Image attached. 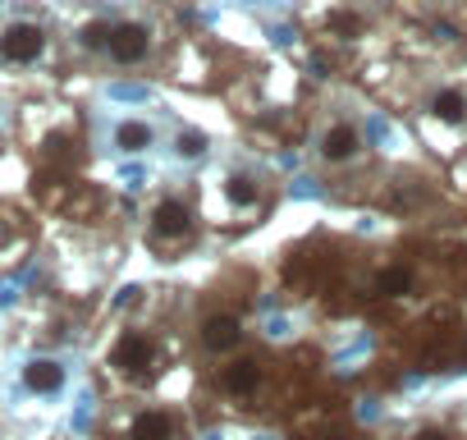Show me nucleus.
<instances>
[{
	"instance_id": "1",
	"label": "nucleus",
	"mask_w": 467,
	"mask_h": 440,
	"mask_svg": "<svg viewBox=\"0 0 467 440\" xmlns=\"http://www.w3.org/2000/svg\"><path fill=\"white\" fill-rule=\"evenodd\" d=\"M110 367L124 381H147L151 367H156V340H151V330H124L115 340V349H110Z\"/></svg>"
},
{
	"instance_id": "9",
	"label": "nucleus",
	"mask_w": 467,
	"mask_h": 440,
	"mask_svg": "<svg viewBox=\"0 0 467 440\" xmlns=\"http://www.w3.org/2000/svg\"><path fill=\"white\" fill-rule=\"evenodd\" d=\"M174 435H179V422H174V413H165V408H147V413H138L133 426H129V440H174Z\"/></svg>"
},
{
	"instance_id": "8",
	"label": "nucleus",
	"mask_w": 467,
	"mask_h": 440,
	"mask_svg": "<svg viewBox=\"0 0 467 440\" xmlns=\"http://www.w3.org/2000/svg\"><path fill=\"white\" fill-rule=\"evenodd\" d=\"M426 115L440 120V124H449V129L467 124V92L462 88H435L426 97Z\"/></svg>"
},
{
	"instance_id": "3",
	"label": "nucleus",
	"mask_w": 467,
	"mask_h": 440,
	"mask_svg": "<svg viewBox=\"0 0 467 440\" xmlns=\"http://www.w3.org/2000/svg\"><path fill=\"white\" fill-rule=\"evenodd\" d=\"M47 56V28L42 24H10L0 33V60L15 65V69H28Z\"/></svg>"
},
{
	"instance_id": "13",
	"label": "nucleus",
	"mask_w": 467,
	"mask_h": 440,
	"mask_svg": "<svg viewBox=\"0 0 467 440\" xmlns=\"http://www.w3.org/2000/svg\"><path fill=\"white\" fill-rule=\"evenodd\" d=\"M115 147H119V152H147V147H151V129L138 124V120H124V124L115 129Z\"/></svg>"
},
{
	"instance_id": "18",
	"label": "nucleus",
	"mask_w": 467,
	"mask_h": 440,
	"mask_svg": "<svg viewBox=\"0 0 467 440\" xmlns=\"http://www.w3.org/2000/svg\"><path fill=\"white\" fill-rule=\"evenodd\" d=\"M412 440H453V431H444V426H421V431H412Z\"/></svg>"
},
{
	"instance_id": "2",
	"label": "nucleus",
	"mask_w": 467,
	"mask_h": 440,
	"mask_svg": "<svg viewBox=\"0 0 467 440\" xmlns=\"http://www.w3.org/2000/svg\"><path fill=\"white\" fill-rule=\"evenodd\" d=\"M147 230L161 248H174V244H188L192 230H197V220H192V206L179 202V197H161L147 215Z\"/></svg>"
},
{
	"instance_id": "17",
	"label": "nucleus",
	"mask_w": 467,
	"mask_h": 440,
	"mask_svg": "<svg viewBox=\"0 0 467 440\" xmlns=\"http://www.w3.org/2000/svg\"><path fill=\"white\" fill-rule=\"evenodd\" d=\"M307 440H358V435H353V431H348L344 422H326V426H317V431H312Z\"/></svg>"
},
{
	"instance_id": "14",
	"label": "nucleus",
	"mask_w": 467,
	"mask_h": 440,
	"mask_svg": "<svg viewBox=\"0 0 467 440\" xmlns=\"http://www.w3.org/2000/svg\"><path fill=\"white\" fill-rule=\"evenodd\" d=\"M78 42H83V51H106V42H110V24H106V19H92V24L78 33Z\"/></svg>"
},
{
	"instance_id": "5",
	"label": "nucleus",
	"mask_w": 467,
	"mask_h": 440,
	"mask_svg": "<svg viewBox=\"0 0 467 440\" xmlns=\"http://www.w3.org/2000/svg\"><path fill=\"white\" fill-rule=\"evenodd\" d=\"M197 340L206 353H234L244 344V321L234 312H206L202 326H197Z\"/></svg>"
},
{
	"instance_id": "11",
	"label": "nucleus",
	"mask_w": 467,
	"mask_h": 440,
	"mask_svg": "<svg viewBox=\"0 0 467 440\" xmlns=\"http://www.w3.org/2000/svg\"><path fill=\"white\" fill-rule=\"evenodd\" d=\"M412 267H403V262H394V267H385V271H376V280H371V294L376 299H403V294H412Z\"/></svg>"
},
{
	"instance_id": "19",
	"label": "nucleus",
	"mask_w": 467,
	"mask_h": 440,
	"mask_svg": "<svg viewBox=\"0 0 467 440\" xmlns=\"http://www.w3.org/2000/svg\"><path fill=\"white\" fill-rule=\"evenodd\" d=\"M458 358L467 362V330H462V340H458Z\"/></svg>"
},
{
	"instance_id": "16",
	"label": "nucleus",
	"mask_w": 467,
	"mask_h": 440,
	"mask_svg": "<svg viewBox=\"0 0 467 440\" xmlns=\"http://www.w3.org/2000/svg\"><path fill=\"white\" fill-rule=\"evenodd\" d=\"M330 33H339V37L348 42V37L362 33V19H358V15H330Z\"/></svg>"
},
{
	"instance_id": "7",
	"label": "nucleus",
	"mask_w": 467,
	"mask_h": 440,
	"mask_svg": "<svg viewBox=\"0 0 467 440\" xmlns=\"http://www.w3.org/2000/svg\"><path fill=\"white\" fill-rule=\"evenodd\" d=\"M321 161L326 165H348V161H358L362 156V133H358V124H348V120H335L326 133H321Z\"/></svg>"
},
{
	"instance_id": "15",
	"label": "nucleus",
	"mask_w": 467,
	"mask_h": 440,
	"mask_svg": "<svg viewBox=\"0 0 467 440\" xmlns=\"http://www.w3.org/2000/svg\"><path fill=\"white\" fill-rule=\"evenodd\" d=\"M174 152H179L183 161H197V156L206 152V133H197V129H188V133H179V138H174Z\"/></svg>"
},
{
	"instance_id": "10",
	"label": "nucleus",
	"mask_w": 467,
	"mask_h": 440,
	"mask_svg": "<svg viewBox=\"0 0 467 440\" xmlns=\"http://www.w3.org/2000/svg\"><path fill=\"white\" fill-rule=\"evenodd\" d=\"M24 385H28L33 394H56V390L65 385V367L51 362V358H33V362L24 367Z\"/></svg>"
},
{
	"instance_id": "6",
	"label": "nucleus",
	"mask_w": 467,
	"mask_h": 440,
	"mask_svg": "<svg viewBox=\"0 0 467 440\" xmlns=\"http://www.w3.org/2000/svg\"><path fill=\"white\" fill-rule=\"evenodd\" d=\"M106 56L115 65H142L151 56V33L142 24H110V42H106Z\"/></svg>"
},
{
	"instance_id": "12",
	"label": "nucleus",
	"mask_w": 467,
	"mask_h": 440,
	"mask_svg": "<svg viewBox=\"0 0 467 440\" xmlns=\"http://www.w3.org/2000/svg\"><path fill=\"white\" fill-rule=\"evenodd\" d=\"M262 193H266V188H262L257 174H244V170H239V174H229V179H224V197L239 206V211H253V206L262 202Z\"/></svg>"
},
{
	"instance_id": "4",
	"label": "nucleus",
	"mask_w": 467,
	"mask_h": 440,
	"mask_svg": "<svg viewBox=\"0 0 467 440\" xmlns=\"http://www.w3.org/2000/svg\"><path fill=\"white\" fill-rule=\"evenodd\" d=\"M266 390V362L262 358H234L229 367H220V394L224 399H257Z\"/></svg>"
}]
</instances>
